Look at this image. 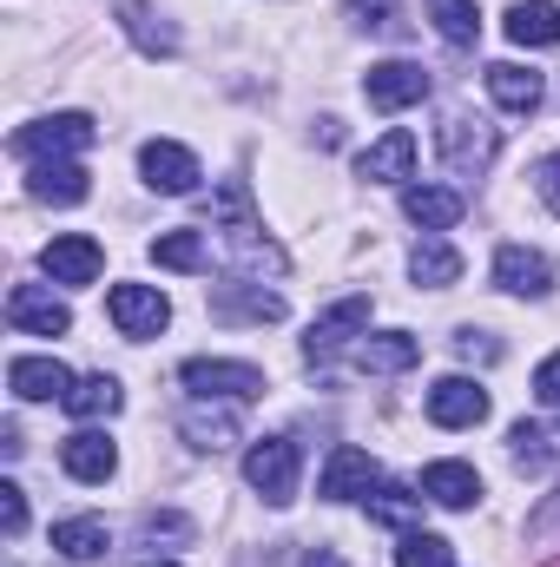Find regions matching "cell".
Returning a JSON list of instances; mask_svg holds the SVG:
<instances>
[{"mask_svg": "<svg viewBox=\"0 0 560 567\" xmlns=\"http://www.w3.org/2000/svg\"><path fill=\"white\" fill-rule=\"evenodd\" d=\"M93 140H100V126H93L86 113H53V120L20 126V133H13V152H20L27 165H46V158H73V152H86Z\"/></svg>", "mask_w": 560, "mask_h": 567, "instance_id": "obj_1", "label": "cell"}, {"mask_svg": "<svg viewBox=\"0 0 560 567\" xmlns=\"http://www.w3.org/2000/svg\"><path fill=\"white\" fill-rule=\"evenodd\" d=\"M297 442L290 435H265V442H251V455H245V482L271 502V508H290L297 502Z\"/></svg>", "mask_w": 560, "mask_h": 567, "instance_id": "obj_2", "label": "cell"}, {"mask_svg": "<svg viewBox=\"0 0 560 567\" xmlns=\"http://www.w3.org/2000/svg\"><path fill=\"white\" fill-rule=\"evenodd\" d=\"M178 377H185L191 396H225V403L265 396V370H258V363H231V357H191Z\"/></svg>", "mask_w": 560, "mask_h": 567, "instance_id": "obj_3", "label": "cell"}, {"mask_svg": "<svg viewBox=\"0 0 560 567\" xmlns=\"http://www.w3.org/2000/svg\"><path fill=\"white\" fill-rule=\"evenodd\" d=\"M435 145H442L448 172H462V178H481V172L495 165V145H501V133H495L488 120L448 113V120H442V133H435Z\"/></svg>", "mask_w": 560, "mask_h": 567, "instance_id": "obj_4", "label": "cell"}, {"mask_svg": "<svg viewBox=\"0 0 560 567\" xmlns=\"http://www.w3.org/2000/svg\"><path fill=\"white\" fill-rule=\"evenodd\" d=\"M106 317H113L120 337L145 343V337H158V330L172 323V303H165V290H152V284H113V290H106Z\"/></svg>", "mask_w": 560, "mask_h": 567, "instance_id": "obj_5", "label": "cell"}, {"mask_svg": "<svg viewBox=\"0 0 560 567\" xmlns=\"http://www.w3.org/2000/svg\"><path fill=\"white\" fill-rule=\"evenodd\" d=\"M363 100H370L376 113L422 106V100H428V66H416V60H383V66H370V73H363Z\"/></svg>", "mask_w": 560, "mask_h": 567, "instance_id": "obj_6", "label": "cell"}, {"mask_svg": "<svg viewBox=\"0 0 560 567\" xmlns=\"http://www.w3.org/2000/svg\"><path fill=\"white\" fill-rule=\"evenodd\" d=\"M7 323L27 330V337H66L73 330V310L53 290H40V284H13L7 290Z\"/></svg>", "mask_w": 560, "mask_h": 567, "instance_id": "obj_7", "label": "cell"}, {"mask_svg": "<svg viewBox=\"0 0 560 567\" xmlns=\"http://www.w3.org/2000/svg\"><path fill=\"white\" fill-rule=\"evenodd\" d=\"M356 330H370V297H336L317 323H310V337H303V357L310 363H330Z\"/></svg>", "mask_w": 560, "mask_h": 567, "instance_id": "obj_8", "label": "cell"}, {"mask_svg": "<svg viewBox=\"0 0 560 567\" xmlns=\"http://www.w3.org/2000/svg\"><path fill=\"white\" fill-rule=\"evenodd\" d=\"M139 172H145V185H152V192H165V198L198 192V158H191L178 140H145L139 145Z\"/></svg>", "mask_w": 560, "mask_h": 567, "instance_id": "obj_9", "label": "cell"}, {"mask_svg": "<svg viewBox=\"0 0 560 567\" xmlns=\"http://www.w3.org/2000/svg\"><path fill=\"white\" fill-rule=\"evenodd\" d=\"M370 488H376V455L356 449V442H336L330 462H323L317 495H323V502H356V495H370Z\"/></svg>", "mask_w": 560, "mask_h": 567, "instance_id": "obj_10", "label": "cell"}, {"mask_svg": "<svg viewBox=\"0 0 560 567\" xmlns=\"http://www.w3.org/2000/svg\"><path fill=\"white\" fill-rule=\"evenodd\" d=\"M428 423L435 429H475L488 423V390L475 377H442L428 390Z\"/></svg>", "mask_w": 560, "mask_h": 567, "instance_id": "obj_11", "label": "cell"}, {"mask_svg": "<svg viewBox=\"0 0 560 567\" xmlns=\"http://www.w3.org/2000/svg\"><path fill=\"white\" fill-rule=\"evenodd\" d=\"M40 271L53 284H93L106 271V251H100V238H86V231H66V238H53L46 251H40Z\"/></svg>", "mask_w": 560, "mask_h": 567, "instance_id": "obj_12", "label": "cell"}, {"mask_svg": "<svg viewBox=\"0 0 560 567\" xmlns=\"http://www.w3.org/2000/svg\"><path fill=\"white\" fill-rule=\"evenodd\" d=\"M495 284L508 297H548L554 290V265L541 251H528V245H501L495 251Z\"/></svg>", "mask_w": 560, "mask_h": 567, "instance_id": "obj_13", "label": "cell"}, {"mask_svg": "<svg viewBox=\"0 0 560 567\" xmlns=\"http://www.w3.org/2000/svg\"><path fill=\"white\" fill-rule=\"evenodd\" d=\"M7 390L20 396V403H66V390H73V377H66V363H53V357H13L7 363Z\"/></svg>", "mask_w": 560, "mask_h": 567, "instance_id": "obj_14", "label": "cell"}, {"mask_svg": "<svg viewBox=\"0 0 560 567\" xmlns=\"http://www.w3.org/2000/svg\"><path fill=\"white\" fill-rule=\"evenodd\" d=\"M60 468H66L73 482H113V468H120V449H113V435H100V429H80V435H66V442H60Z\"/></svg>", "mask_w": 560, "mask_h": 567, "instance_id": "obj_15", "label": "cell"}, {"mask_svg": "<svg viewBox=\"0 0 560 567\" xmlns=\"http://www.w3.org/2000/svg\"><path fill=\"white\" fill-rule=\"evenodd\" d=\"M416 172V133H383V140L370 145V152H356V178H370V185H403Z\"/></svg>", "mask_w": 560, "mask_h": 567, "instance_id": "obj_16", "label": "cell"}, {"mask_svg": "<svg viewBox=\"0 0 560 567\" xmlns=\"http://www.w3.org/2000/svg\"><path fill=\"white\" fill-rule=\"evenodd\" d=\"M488 93H495V106L501 113H541V100H548V86H541V73L535 66H515V60H495L488 66Z\"/></svg>", "mask_w": 560, "mask_h": 567, "instance_id": "obj_17", "label": "cell"}, {"mask_svg": "<svg viewBox=\"0 0 560 567\" xmlns=\"http://www.w3.org/2000/svg\"><path fill=\"white\" fill-rule=\"evenodd\" d=\"M416 363H422V343L409 330H376V337L356 343V370H370V377H396V370H416Z\"/></svg>", "mask_w": 560, "mask_h": 567, "instance_id": "obj_18", "label": "cell"}, {"mask_svg": "<svg viewBox=\"0 0 560 567\" xmlns=\"http://www.w3.org/2000/svg\"><path fill=\"white\" fill-rule=\"evenodd\" d=\"M27 192H33L40 205H80V198L93 192V178H86V165H73V158H46V165L27 172Z\"/></svg>", "mask_w": 560, "mask_h": 567, "instance_id": "obj_19", "label": "cell"}, {"mask_svg": "<svg viewBox=\"0 0 560 567\" xmlns=\"http://www.w3.org/2000/svg\"><path fill=\"white\" fill-rule=\"evenodd\" d=\"M422 495H428L435 508H475V502H481V475H475L468 462H428V468H422Z\"/></svg>", "mask_w": 560, "mask_h": 567, "instance_id": "obj_20", "label": "cell"}, {"mask_svg": "<svg viewBox=\"0 0 560 567\" xmlns=\"http://www.w3.org/2000/svg\"><path fill=\"white\" fill-rule=\"evenodd\" d=\"M462 212H468V198L448 185H409L403 192V218L422 231H448V225H462Z\"/></svg>", "mask_w": 560, "mask_h": 567, "instance_id": "obj_21", "label": "cell"}, {"mask_svg": "<svg viewBox=\"0 0 560 567\" xmlns=\"http://www.w3.org/2000/svg\"><path fill=\"white\" fill-rule=\"evenodd\" d=\"M120 27L133 33V47H139L145 60H172L178 53V27H165V13L152 0H126L120 7Z\"/></svg>", "mask_w": 560, "mask_h": 567, "instance_id": "obj_22", "label": "cell"}, {"mask_svg": "<svg viewBox=\"0 0 560 567\" xmlns=\"http://www.w3.org/2000/svg\"><path fill=\"white\" fill-rule=\"evenodd\" d=\"M211 310H218L225 323H278L283 297L278 290H265V284H225V290L211 297Z\"/></svg>", "mask_w": 560, "mask_h": 567, "instance_id": "obj_23", "label": "cell"}, {"mask_svg": "<svg viewBox=\"0 0 560 567\" xmlns=\"http://www.w3.org/2000/svg\"><path fill=\"white\" fill-rule=\"evenodd\" d=\"M508 40L515 47H560V7L554 0H515L508 7Z\"/></svg>", "mask_w": 560, "mask_h": 567, "instance_id": "obj_24", "label": "cell"}, {"mask_svg": "<svg viewBox=\"0 0 560 567\" xmlns=\"http://www.w3.org/2000/svg\"><path fill=\"white\" fill-rule=\"evenodd\" d=\"M409 278L428 284V290H448V284L462 278V251H455L448 238H435V231H428L416 251H409Z\"/></svg>", "mask_w": 560, "mask_h": 567, "instance_id": "obj_25", "label": "cell"}, {"mask_svg": "<svg viewBox=\"0 0 560 567\" xmlns=\"http://www.w3.org/2000/svg\"><path fill=\"white\" fill-rule=\"evenodd\" d=\"M178 435L191 442V449H231L238 442V416L231 410H205V396L178 416Z\"/></svg>", "mask_w": 560, "mask_h": 567, "instance_id": "obj_26", "label": "cell"}, {"mask_svg": "<svg viewBox=\"0 0 560 567\" xmlns=\"http://www.w3.org/2000/svg\"><path fill=\"white\" fill-rule=\"evenodd\" d=\"M126 396H120V377H80L73 390H66V416H80V423H100V416H113Z\"/></svg>", "mask_w": 560, "mask_h": 567, "instance_id": "obj_27", "label": "cell"}, {"mask_svg": "<svg viewBox=\"0 0 560 567\" xmlns=\"http://www.w3.org/2000/svg\"><path fill=\"white\" fill-rule=\"evenodd\" d=\"M53 548H60L66 561H100V555L113 548V535H106V522L73 515V522H60V528H53Z\"/></svg>", "mask_w": 560, "mask_h": 567, "instance_id": "obj_28", "label": "cell"}, {"mask_svg": "<svg viewBox=\"0 0 560 567\" xmlns=\"http://www.w3.org/2000/svg\"><path fill=\"white\" fill-rule=\"evenodd\" d=\"M428 20H435V33H442L448 47H475V40H481L475 0H428Z\"/></svg>", "mask_w": 560, "mask_h": 567, "instance_id": "obj_29", "label": "cell"}, {"mask_svg": "<svg viewBox=\"0 0 560 567\" xmlns=\"http://www.w3.org/2000/svg\"><path fill=\"white\" fill-rule=\"evenodd\" d=\"M152 265H165V271H205V231H165V238H152Z\"/></svg>", "mask_w": 560, "mask_h": 567, "instance_id": "obj_30", "label": "cell"}, {"mask_svg": "<svg viewBox=\"0 0 560 567\" xmlns=\"http://www.w3.org/2000/svg\"><path fill=\"white\" fill-rule=\"evenodd\" d=\"M363 508H370V522H383V528H409L422 515V495H409V488H376V495H363Z\"/></svg>", "mask_w": 560, "mask_h": 567, "instance_id": "obj_31", "label": "cell"}, {"mask_svg": "<svg viewBox=\"0 0 560 567\" xmlns=\"http://www.w3.org/2000/svg\"><path fill=\"white\" fill-rule=\"evenodd\" d=\"M191 535H198V522L178 515V508H152V515H139V542H152V548H185Z\"/></svg>", "mask_w": 560, "mask_h": 567, "instance_id": "obj_32", "label": "cell"}, {"mask_svg": "<svg viewBox=\"0 0 560 567\" xmlns=\"http://www.w3.org/2000/svg\"><path fill=\"white\" fill-rule=\"evenodd\" d=\"M396 567H455V548H448L442 535L403 528V542H396Z\"/></svg>", "mask_w": 560, "mask_h": 567, "instance_id": "obj_33", "label": "cell"}, {"mask_svg": "<svg viewBox=\"0 0 560 567\" xmlns=\"http://www.w3.org/2000/svg\"><path fill=\"white\" fill-rule=\"evenodd\" d=\"M508 449H515V468H528V475H541V468L554 462L548 435H541L535 423H515V429H508Z\"/></svg>", "mask_w": 560, "mask_h": 567, "instance_id": "obj_34", "label": "cell"}, {"mask_svg": "<svg viewBox=\"0 0 560 567\" xmlns=\"http://www.w3.org/2000/svg\"><path fill=\"white\" fill-rule=\"evenodd\" d=\"M0 528H7V535L27 528V488H20V482H0Z\"/></svg>", "mask_w": 560, "mask_h": 567, "instance_id": "obj_35", "label": "cell"}, {"mask_svg": "<svg viewBox=\"0 0 560 567\" xmlns=\"http://www.w3.org/2000/svg\"><path fill=\"white\" fill-rule=\"evenodd\" d=\"M535 192H541V205L560 218V152H548V158L535 165Z\"/></svg>", "mask_w": 560, "mask_h": 567, "instance_id": "obj_36", "label": "cell"}, {"mask_svg": "<svg viewBox=\"0 0 560 567\" xmlns=\"http://www.w3.org/2000/svg\"><path fill=\"white\" fill-rule=\"evenodd\" d=\"M535 396H541L548 410H560V350L554 357H541V370H535Z\"/></svg>", "mask_w": 560, "mask_h": 567, "instance_id": "obj_37", "label": "cell"}, {"mask_svg": "<svg viewBox=\"0 0 560 567\" xmlns=\"http://www.w3.org/2000/svg\"><path fill=\"white\" fill-rule=\"evenodd\" d=\"M455 350H462L468 363H475V357H481V363H495V357H501V343H488L481 330H462V337H455Z\"/></svg>", "mask_w": 560, "mask_h": 567, "instance_id": "obj_38", "label": "cell"}, {"mask_svg": "<svg viewBox=\"0 0 560 567\" xmlns=\"http://www.w3.org/2000/svg\"><path fill=\"white\" fill-rule=\"evenodd\" d=\"M297 567H343V555H336V548H303Z\"/></svg>", "mask_w": 560, "mask_h": 567, "instance_id": "obj_39", "label": "cell"}, {"mask_svg": "<svg viewBox=\"0 0 560 567\" xmlns=\"http://www.w3.org/2000/svg\"><path fill=\"white\" fill-rule=\"evenodd\" d=\"M554 515H560V495H554V508H548V515H541V522H554Z\"/></svg>", "mask_w": 560, "mask_h": 567, "instance_id": "obj_40", "label": "cell"}, {"mask_svg": "<svg viewBox=\"0 0 560 567\" xmlns=\"http://www.w3.org/2000/svg\"><path fill=\"white\" fill-rule=\"evenodd\" d=\"M145 567H172V561H145Z\"/></svg>", "mask_w": 560, "mask_h": 567, "instance_id": "obj_41", "label": "cell"}]
</instances>
